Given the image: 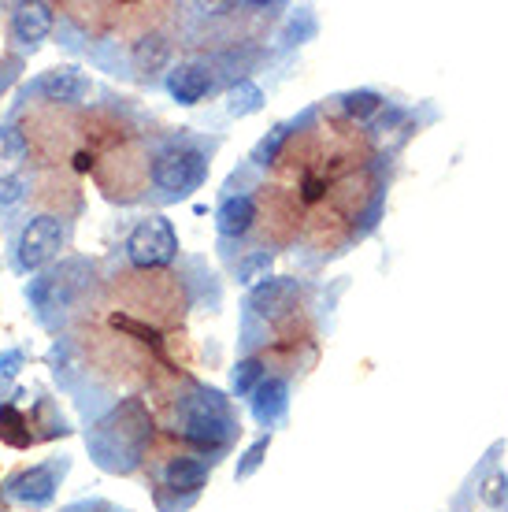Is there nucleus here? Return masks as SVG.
Here are the masks:
<instances>
[{"mask_svg": "<svg viewBox=\"0 0 508 512\" xmlns=\"http://www.w3.org/2000/svg\"><path fill=\"white\" fill-rule=\"evenodd\" d=\"M264 108V90L256 86V82H249V78H242L238 86H230L227 93V112L230 116H253V112H260Z\"/></svg>", "mask_w": 508, "mask_h": 512, "instance_id": "2eb2a0df", "label": "nucleus"}, {"mask_svg": "<svg viewBox=\"0 0 508 512\" xmlns=\"http://www.w3.org/2000/svg\"><path fill=\"white\" fill-rule=\"evenodd\" d=\"M8 78H12V71H8V75H0V90H4V86H8Z\"/></svg>", "mask_w": 508, "mask_h": 512, "instance_id": "393cba45", "label": "nucleus"}, {"mask_svg": "<svg viewBox=\"0 0 508 512\" xmlns=\"http://www.w3.org/2000/svg\"><path fill=\"white\" fill-rule=\"evenodd\" d=\"M49 30H52V8H49V4H23V8L15 12V19H12L15 41H19L23 49H30V52L49 38Z\"/></svg>", "mask_w": 508, "mask_h": 512, "instance_id": "9b49d317", "label": "nucleus"}, {"mask_svg": "<svg viewBox=\"0 0 508 512\" xmlns=\"http://www.w3.org/2000/svg\"><path fill=\"white\" fill-rule=\"evenodd\" d=\"M297 297H301V286L293 279H264L249 290V308L264 320H282Z\"/></svg>", "mask_w": 508, "mask_h": 512, "instance_id": "0eeeda50", "label": "nucleus"}, {"mask_svg": "<svg viewBox=\"0 0 508 512\" xmlns=\"http://www.w3.org/2000/svg\"><path fill=\"white\" fill-rule=\"evenodd\" d=\"M267 375H264V364L256 357L249 360H238V368H234V375H230V386H234V394L238 397H253V390L260 383H264Z\"/></svg>", "mask_w": 508, "mask_h": 512, "instance_id": "dca6fc26", "label": "nucleus"}, {"mask_svg": "<svg viewBox=\"0 0 508 512\" xmlns=\"http://www.w3.org/2000/svg\"><path fill=\"white\" fill-rule=\"evenodd\" d=\"M178 435L201 449H223L238 435V423L219 390H193L178 409Z\"/></svg>", "mask_w": 508, "mask_h": 512, "instance_id": "f257e3e1", "label": "nucleus"}, {"mask_svg": "<svg viewBox=\"0 0 508 512\" xmlns=\"http://www.w3.org/2000/svg\"><path fill=\"white\" fill-rule=\"evenodd\" d=\"M382 108V97L375 90H356V93H345V112L353 119H371L375 112Z\"/></svg>", "mask_w": 508, "mask_h": 512, "instance_id": "f3484780", "label": "nucleus"}, {"mask_svg": "<svg viewBox=\"0 0 508 512\" xmlns=\"http://www.w3.org/2000/svg\"><path fill=\"white\" fill-rule=\"evenodd\" d=\"M479 498H483V505H490V509H505L508 505V475L505 472L486 475L483 487H479Z\"/></svg>", "mask_w": 508, "mask_h": 512, "instance_id": "6ab92c4d", "label": "nucleus"}, {"mask_svg": "<svg viewBox=\"0 0 508 512\" xmlns=\"http://www.w3.org/2000/svg\"><path fill=\"white\" fill-rule=\"evenodd\" d=\"M60 245H64L60 219L52 216L30 219L23 227V234H19V242H15V264H19V271H38L41 264H49L52 256L60 253Z\"/></svg>", "mask_w": 508, "mask_h": 512, "instance_id": "39448f33", "label": "nucleus"}, {"mask_svg": "<svg viewBox=\"0 0 508 512\" xmlns=\"http://www.w3.org/2000/svg\"><path fill=\"white\" fill-rule=\"evenodd\" d=\"M212 86H216V78H212V71L204 64H178L171 67V75H167V93L175 97L178 104H201L208 93H212Z\"/></svg>", "mask_w": 508, "mask_h": 512, "instance_id": "1a4fd4ad", "label": "nucleus"}, {"mask_svg": "<svg viewBox=\"0 0 508 512\" xmlns=\"http://www.w3.org/2000/svg\"><path fill=\"white\" fill-rule=\"evenodd\" d=\"M253 219H256L253 197L234 193V197H227V201L216 208V231L223 234V238H242V234L253 227Z\"/></svg>", "mask_w": 508, "mask_h": 512, "instance_id": "f8f14e48", "label": "nucleus"}, {"mask_svg": "<svg viewBox=\"0 0 508 512\" xmlns=\"http://www.w3.org/2000/svg\"><path fill=\"white\" fill-rule=\"evenodd\" d=\"M267 446H271V435H264V438H256L253 446H249V453H245V461L238 464V479H249V475L264 464V453H267Z\"/></svg>", "mask_w": 508, "mask_h": 512, "instance_id": "412c9836", "label": "nucleus"}, {"mask_svg": "<svg viewBox=\"0 0 508 512\" xmlns=\"http://www.w3.org/2000/svg\"><path fill=\"white\" fill-rule=\"evenodd\" d=\"M286 134H290V130L279 127V130H275V134H271V138L260 141V145H256V153H253L256 164H271V160H275V153H279V149H282V141H286Z\"/></svg>", "mask_w": 508, "mask_h": 512, "instance_id": "4be33fe9", "label": "nucleus"}, {"mask_svg": "<svg viewBox=\"0 0 508 512\" xmlns=\"http://www.w3.org/2000/svg\"><path fill=\"white\" fill-rule=\"evenodd\" d=\"M60 472H64V464H38V468H26L19 472L8 483V494L15 501H23L30 509H41V505H49L56 498V487H60Z\"/></svg>", "mask_w": 508, "mask_h": 512, "instance_id": "423d86ee", "label": "nucleus"}, {"mask_svg": "<svg viewBox=\"0 0 508 512\" xmlns=\"http://www.w3.org/2000/svg\"><path fill=\"white\" fill-rule=\"evenodd\" d=\"M267 268H271V253H267V249H256V253H249L242 264H238V282H245V286H253L256 279L264 282Z\"/></svg>", "mask_w": 508, "mask_h": 512, "instance_id": "a211bd4d", "label": "nucleus"}, {"mask_svg": "<svg viewBox=\"0 0 508 512\" xmlns=\"http://www.w3.org/2000/svg\"><path fill=\"white\" fill-rule=\"evenodd\" d=\"M127 416H130V401L123 409H115L112 420H104L101 427L93 431V438H89V449L97 453V464L112 468V472L134 468V464H138V453L145 449L149 435H153V427H149V420H145L141 412L130 427H127Z\"/></svg>", "mask_w": 508, "mask_h": 512, "instance_id": "f03ea898", "label": "nucleus"}, {"mask_svg": "<svg viewBox=\"0 0 508 512\" xmlns=\"http://www.w3.org/2000/svg\"><path fill=\"white\" fill-rule=\"evenodd\" d=\"M164 483L171 490H182V494H197L208 483V464L197 457H175L164 468Z\"/></svg>", "mask_w": 508, "mask_h": 512, "instance_id": "ddd939ff", "label": "nucleus"}, {"mask_svg": "<svg viewBox=\"0 0 508 512\" xmlns=\"http://www.w3.org/2000/svg\"><path fill=\"white\" fill-rule=\"evenodd\" d=\"M26 160V138L15 127H0V179H15Z\"/></svg>", "mask_w": 508, "mask_h": 512, "instance_id": "4468645a", "label": "nucleus"}, {"mask_svg": "<svg viewBox=\"0 0 508 512\" xmlns=\"http://www.w3.org/2000/svg\"><path fill=\"white\" fill-rule=\"evenodd\" d=\"M253 416L264 427H271V423H279L282 416H286V409H290V383L282 379V375H267L264 383L253 390Z\"/></svg>", "mask_w": 508, "mask_h": 512, "instance_id": "9d476101", "label": "nucleus"}, {"mask_svg": "<svg viewBox=\"0 0 508 512\" xmlns=\"http://www.w3.org/2000/svg\"><path fill=\"white\" fill-rule=\"evenodd\" d=\"M167 41L164 38H141L138 41V64L145 67V71H156V67L167 64Z\"/></svg>", "mask_w": 508, "mask_h": 512, "instance_id": "aec40b11", "label": "nucleus"}, {"mask_svg": "<svg viewBox=\"0 0 508 512\" xmlns=\"http://www.w3.org/2000/svg\"><path fill=\"white\" fill-rule=\"evenodd\" d=\"M19 364H23V353H19V349H8V353L0 357V375H4V379H15V375H19Z\"/></svg>", "mask_w": 508, "mask_h": 512, "instance_id": "b1692460", "label": "nucleus"}, {"mask_svg": "<svg viewBox=\"0 0 508 512\" xmlns=\"http://www.w3.org/2000/svg\"><path fill=\"white\" fill-rule=\"evenodd\" d=\"M204 179H208V156L201 149H167L156 156L153 186L171 201H182L193 190H201Z\"/></svg>", "mask_w": 508, "mask_h": 512, "instance_id": "7ed1b4c3", "label": "nucleus"}, {"mask_svg": "<svg viewBox=\"0 0 508 512\" xmlns=\"http://www.w3.org/2000/svg\"><path fill=\"white\" fill-rule=\"evenodd\" d=\"M23 182L19 179H0V205L4 208H12L15 201H23Z\"/></svg>", "mask_w": 508, "mask_h": 512, "instance_id": "5701e85b", "label": "nucleus"}, {"mask_svg": "<svg viewBox=\"0 0 508 512\" xmlns=\"http://www.w3.org/2000/svg\"><path fill=\"white\" fill-rule=\"evenodd\" d=\"M178 253V234L171 227V219L149 216L141 219L138 227L127 238V256L134 268H164Z\"/></svg>", "mask_w": 508, "mask_h": 512, "instance_id": "20e7f679", "label": "nucleus"}, {"mask_svg": "<svg viewBox=\"0 0 508 512\" xmlns=\"http://www.w3.org/2000/svg\"><path fill=\"white\" fill-rule=\"evenodd\" d=\"M34 93H41L45 101L60 104H82L89 97V78L75 67H52L34 82Z\"/></svg>", "mask_w": 508, "mask_h": 512, "instance_id": "6e6552de", "label": "nucleus"}]
</instances>
